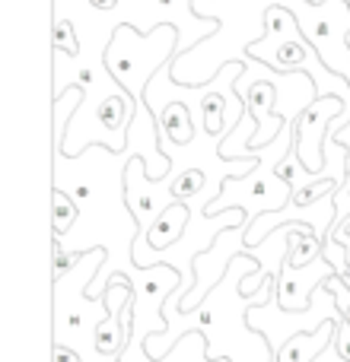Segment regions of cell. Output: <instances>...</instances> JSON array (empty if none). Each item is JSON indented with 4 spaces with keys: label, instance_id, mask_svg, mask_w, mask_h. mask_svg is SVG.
Returning <instances> with one entry per match:
<instances>
[{
    "label": "cell",
    "instance_id": "obj_7",
    "mask_svg": "<svg viewBox=\"0 0 350 362\" xmlns=\"http://www.w3.org/2000/svg\"><path fill=\"white\" fill-rule=\"evenodd\" d=\"M239 99H242V105H245V115L261 127V121L268 118V115H274V108H277V83L258 80V83H252V86H242L239 89Z\"/></svg>",
    "mask_w": 350,
    "mask_h": 362
},
{
    "label": "cell",
    "instance_id": "obj_2",
    "mask_svg": "<svg viewBox=\"0 0 350 362\" xmlns=\"http://www.w3.org/2000/svg\"><path fill=\"white\" fill-rule=\"evenodd\" d=\"M332 276H338V270H334L332 261H325V257H319L315 264H309V267L303 270H293L283 264V280H277V305L283 308V312H300V308L312 305V299L309 296H315V289L322 286V283H328Z\"/></svg>",
    "mask_w": 350,
    "mask_h": 362
},
{
    "label": "cell",
    "instance_id": "obj_13",
    "mask_svg": "<svg viewBox=\"0 0 350 362\" xmlns=\"http://www.w3.org/2000/svg\"><path fill=\"white\" fill-rule=\"evenodd\" d=\"M89 4H93V10L108 13V10H115V6H118V0H89Z\"/></svg>",
    "mask_w": 350,
    "mask_h": 362
},
{
    "label": "cell",
    "instance_id": "obj_6",
    "mask_svg": "<svg viewBox=\"0 0 350 362\" xmlns=\"http://www.w3.org/2000/svg\"><path fill=\"white\" fill-rule=\"evenodd\" d=\"M232 74V64H226L220 80L213 83L210 89H201V112H204V134H223L226 131V93L223 80H230Z\"/></svg>",
    "mask_w": 350,
    "mask_h": 362
},
{
    "label": "cell",
    "instance_id": "obj_4",
    "mask_svg": "<svg viewBox=\"0 0 350 362\" xmlns=\"http://www.w3.org/2000/svg\"><path fill=\"white\" fill-rule=\"evenodd\" d=\"M338 331H341V321H325L312 334H296V337H290L281 346L274 362H319L322 353L332 350V344L338 340Z\"/></svg>",
    "mask_w": 350,
    "mask_h": 362
},
{
    "label": "cell",
    "instance_id": "obj_3",
    "mask_svg": "<svg viewBox=\"0 0 350 362\" xmlns=\"http://www.w3.org/2000/svg\"><path fill=\"white\" fill-rule=\"evenodd\" d=\"M188 223H191V213L185 204H169L157 219H153L150 229H144L137 235V248H153V251H169L181 235H185Z\"/></svg>",
    "mask_w": 350,
    "mask_h": 362
},
{
    "label": "cell",
    "instance_id": "obj_1",
    "mask_svg": "<svg viewBox=\"0 0 350 362\" xmlns=\"http://www.w3.org/2000/svg\"><path fill=\"white\" fill-rule=\"evenodd\" d=\"M293 150V127L283 124L281 140H274L271 146H264V165H258L252 175L245 178H226L220 187V197L213 204H207V216H220L223 210H245L249 213V223H255L258 213H277L281 206L290 204L293 191L277 178V163H281L287 153Z\"/></svg>",
    "mask_w": 350,
    "mask_h": 362
},
{
    "label": "cell",
    "instance_id": "obj_9",
    "mask_svg": "<svg viewBox=\"0 0 350 362\" xmlns=\"http://www.w3.org/2000/svg\"><path fill=\"white\" fill-rule=\"evenodd\" d=\"M207 178L201 169H185L179 172V178H172L169 185V194H172V204H185L188 197H198L201 191H204Z\"/></svg>",
    "mask_w": 350,
    "mask_h": 362
},
{
    "label": "cell",
    "instance_id": "obj_8",
    "mask_svg": "<svg viewBox=\"0 0 350 362\" xmlns=\"http://www.w3.org/2000/svg\"><path fill=\"white\" fill-rule=\"evenodd\" d=\"M77 216H80V206H77L74 200L61 191V187H55V200H51V223H55V235H64V232L77 223Z\"/></svg>",
    "mask_w": 350,
    "mask_h": 362
},
{
    "label": "cell",
    "instance_id": "obj_10",
    "mask_svg": "<svg viewBox=\"0 0 350 362\" xmlns=\"http://www.w3.org/2000/svg\"><path fill=\"white\" fill-rule=\"evenodd\" d=\"M55 48H57V54H70V57L80 54V38H77L70 19H64V16L55 19Z\"/></svg>",
    "mask_w": 350,
    "mask_h": 362
},
{
    "label": "cell",
    "instance_id": "obj_14",
    "mask_svg": "<svg viewBox=\"0 0 350 362\" xmlns=\"http://www.w3.org/2000/svg\"><path fill=\"white\" fill-rule=\"evenodd\" d=\"M306 4H309V6H325L328 0H306Z\"/></svg>",
    "mask_w": 350,
    "mask_h": 362
},
{
    "label": "cell",
    "instance_id": "obj_11",
    "mask_svg": "<svg viewBox=\"0 0 350 362\" xmlns=\"http://www.w3.org/2000/svg\"><path fill=\"white\" fill-rule=\"evenodd\" d=\"M93 251H96V248L67 251V248H61V242H55V283H61L64 276L70 274V267H77V264H80L86 255H93Z\"/></svg>",
    "mask_w": 350,
    "mask_h": 362
},
{
    "label": "cell",
    "instance_id": "obj_5",
    "mask_svg": "<svg viewBox=\"0 0 350 362\" xmlns=\"http://www.w3.org/2000/svg\"><path fill=\"white\" fill-rule=\"evenodd\" d=\"M157 131H159V140L166 144V150L191 144L194 140V121H191L188 105H181V102H166L157 115Z\"/></svg>",
    "mask_w": 350,
    "mask_h": 362
},
{
    "label": "cell",
    "instance_id": "obj_12",
    "mask_svg": "<svg viewBox=\"0 0 350 362\" xmlns=\"http://www.w3.org/2000/svg\"><path fill=\"white\" fill-rule=\"evenodd\" d=\"M55 362H83V359H80V353H77V350H70L67 344H61V340H57V344H55Z\"/></svg>",
    "mask_w": 350,
    "mask_h": 362
}]
</instances>
